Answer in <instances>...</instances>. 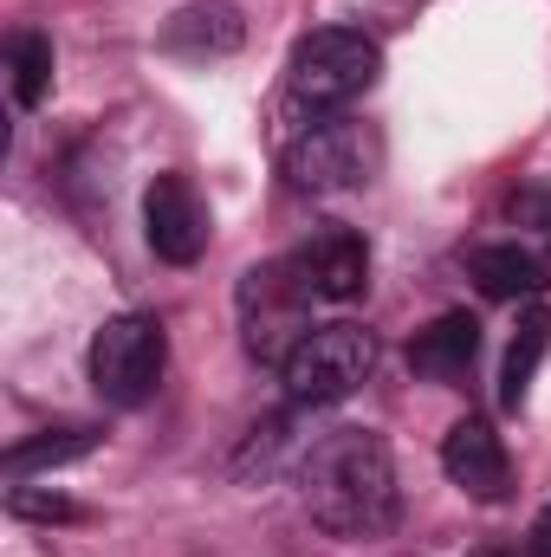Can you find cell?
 <instances>
[{"instance_id": "6da1fadb", "label": "cell", "mask_w": 551, "mask_h": 557, "mask_svg": "<svg viewBox=\"0 0 551 557\" xmlns=\"http://www.w3.org/2000/svg\"><path fill=\"white\" fill-rule=\"evenodd\" d=\"M305 512L318 532L331 539H383L403 519V493H396V460L383 447V434L370 428H331L305 447Z\"/></svg>"}, {"instance_id": "7a4b0ae2", "label": "cell", "mask_w": 551, "mask_h": 557, "mask_svg": "<svg viewBox=\"0 0 551 557\" xmlns=\"http://www.w3.org/2000/svg\"><path fill=\"white\" fill-rule=\"evenodd\" d=\"M377 72H383V52H377L370 33L318 26V33H305V39L292 46L285 85H292V98H298L305 111H344V104H357V98L377 85Z\"/></svg>"}, {"instance_id": "3957f363", "label": "cell", "mask_w": 551, "mask_h": 557, "mask_svg": "<svg viewBox=\"0 0 551 557\" xmlns=\"http://www.w3.org/2000/svg\"><path fill=\"white\" fill-rule=\"evenodd\" d=\"M370 363H377V337L364 324H318L292 344V357L279 363V383L292 409H331L370 376Z\"/></svg>"}, {"instance_id": "277c9868", "label": "cell", "mask_w": 551, "mask_h": 557, "mask_svg": "<svg viewBox=\"0 0 551 557\" xmlns=\"http://www.w3.org/2000/svg\"><path fill=\"white\" fill-rule=\"evenodd\" d=\"M169 370V337L149 311H124L91 337V383L111 409H143Z\"/></svg>"}, {"instance_id": "5b68a950", "label": "cell", "mask_w": 551, "mask_h": 557, "mask_svg": "<svg viewBox=\"0 0 551 557\" xmlns=\"http://www.w3.org/2000/svg\"><path fill=\"white\" fill-rule=\"evenodd\" d=\"M370 169H377V143L351 117H318L305 137L285 149V175L305 195H344V188L370 182Z\"/></svg>"}, {"instance_id": "8992f818", "label": "cell", "mask_w": 551, "mask_h": 557, "mask_svg": "<svg viewBox=\"0 0 551 557\" xmlns=\"http://www.w3.org/2000/svg\"><path fill=\"white\" fill-rule=\"evenodd\" d=\"M285 273L305 292V305H351L370 285V247L351 227H311L285 260Z\"/></svg>"}, {"instance_id": "52a82bcc", "label": "cell", "mask_w": 551, "mask_h": 557, "mask_svg": "<svg viewBox=\"0 0 551 557\" xmlns=\"http://www.w3.org/2000/svg\"><path fill=\"white\" fill-rule=\"evenodd\" d=\"M143 234H149L156 260H169V267H195L201 260V247H208V208H201V195H195L188 175L169 169V175L149 182V195H143Z\"/></svg>"}, {"instance_id": "ba28073f", "label": "cell", "mask_w": 551, "mask_h": 557, "mask_svg": "<svg viewBox=\"0 0 551 557\" xmlns=\"http://www.w3.org/2000/svg\"><path fill=\"white\" fill-rule=\"evenodd\" d=\"M441 473H448L467 499H487V506L513 499V460H506V441H500L480 416H467V421L448 428V441H441Z\"/></svg>"}, {"instance_id": "9c48e42d", "label": "cell", "mask_w": 551, "mask_h": 557, "mask_svg": "<svg viewBox=\"0 0 551 557\" xmlns=\"http://www.w3.org/2000/svg\"><path fill=\"white\" fill-rule=\"evenodd\" d=\"M241 305H247V350L267 357V363H285L292 344L305 337V331H292V324H298V305H305V292L292 285V273H285V267H260V273H247Z\"/></svg>"}, {"instance_id": "30bf717a", "label": "cell", "mask_w": 551, "mask_h": 557, "mask_svg": "<svg viewBox=\"0 0 551 557\" xmlns=\"http://www.w3.org/2000/svg\"><path fill=\"white\" fill-rule=\"evenodd\" d=\"M474 357H480V324L467 311H441L428 331H415V344H409V370L421 383H441V389L467 383Z\"/></svg>"}, {"instance_id": "8fae6325", "label": "cell", "mask_w": 551, "mask_h": 557, "mask_svg": "<svg viewBox=\"0 0 551 557\" xmlns=\"http://www.w3.org/2000/svg\"><path fill=\"white\" fill-rule=\"evenodd\" d=\"M247 39V20H241V7H228V0H195V7H182L169 26H162V46L175 52V59H221V52H234Z\"/></svg>"}, {"instance_id": "7c38bea8", "label": "cell", "mask_w": 551, "mask_h": 557, "mask_svg": "<svg viewBox=\"0 0 551 557\" xmlns=\"http://www.w3.org/2000/svg\"><path fill=\"white\" fill-rule=\"evenodd\" d=\"M467 273H474V285H480L487 298H539V292H546V260L526 253V247H513V240L474 247V253H467Z\"/></svg>"}, {"instance_id": "4fadbf2b", "label": "cell", "mask_w": 551, "mask_h": 557, "mask_svg": "<svg viewBox=\"0 0 551 557\" xmlns=\"http://www.w3.org/2000/svg\"><path fill=\"white\" fill-rule=\"evenodd\" d=\"M546 350H551V311L539 305V298H526L519 331H513V344H506V370H500V403H506V409H519V403H526V389H532V376H539Z\"/></svg>"}, {"instance_id": "5bb4252c", "label": "cell", "mask_w": 551, "mask_h": 557, "mask_svg": "<svg viewBox=\"0 0 551 557\" xmlns=\"http://www.w3.org/2000/svg\"><path fill=\"white\" fill-rule=\"evenodd\" d=\"M7 72H13V104L33 111L52 85V39L46 33H13L7 39Z\"/></svg>"}, {"instance_id": "9a60e30c", "label": "cell", "mask_w": 551, "mask_h": 557, "mask_svg": "<svg viewBox=\"0 0 551 557\" xmlns=\"http://www.w3.org/2000/svg\"><path fill=\"white\" fill-rule=\"evenodd\" d=\"M91 447H98V434H91V428H46V434H33V441L7 447V473H13V480H26L33 467H65V460H78V454H91Z\"/></svg>"}, {"instance_id": "2e32d148", "label": "cell", "mask_w": 551, "mask_h": 557, "mask_svg": "<svg viewBox=\"0 0 551 557\" xmlns=\"http://www.w3.org/2000/svg\"><path fill=\"white\" fill-rule=\"evenodd\" d=\"M13 519H72V506L65 499H52V493H33V486H13Z\"/></svg>"}]
</instances>
